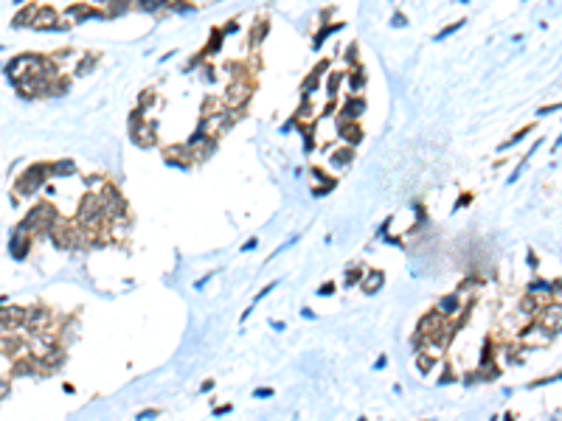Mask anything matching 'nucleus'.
Wrapping results in <instances>:
<instances>
[{
	"label": "nucleus",
	"instance_id": "nucleus-26",
	"mask_svg": "<svg viewBox=\"0 0 562 421\" xmlns=\"http://www.w3.org/2000/svg\"><path fill=\"white\" fill-rule=\"evenodd\" d=\"M53 171H57V174H70V171H73V163H62V166L53 168Z\"/></svg>",
	"mask_w": 562,
	"mask_h": 421
},
{
	"label": "nucleus",
	"instance_id": "nucleus-7",
	"mask_svg": "<svg viewBox=\"0 0 562 421\" xmlns=\"http://www.w3.org/2000/svg\"><path fill=\"white\" fill-rule=\"evenodd\" d=\"M416 362H419V374H430V371L436 368V357H430V354H424V351L416 354Z\"/></svg>",
	"mask_w": 562,
	"mask_h": 421
},
{
	"label": "nucleus",
	"instance_id": "nucleus-22",
	"mask_svg": "<svg viewBox=\"0 0 562 421\" xmlns=\"http://www.w3.org/2000/svg\"><path fill=\"white\" fill-rule=\"evenodd\" d=\"M388 365V354H380V357H377V362H374V371H382Z\"/></svg>",
	"mask_w": 562,
	"mask_h": 421
},
{
	"label": "nucleus",
	"instance_id": "nucleus-6",
	"mask_svg": "<svg viewBox=\"0 0 562 421\" xmlns=\"http://www.w3.org/2000/svg\"><path fill=\"white\" fill-rule=\"evenodd\" d=\"M222 37H225V34L219 31V28H214V31H211V40H208L205 51H202V56H211V53H219V51H222Z\"/></svg>",
	"mask_w": 562,
	"mask_h": 421
},
{
	"label": "nucleus",
	"instance_id": "nucleus-29",
	"mask_svg": "<svg viewBox=\"0 0 562 421\" xmlns=\"http://www.w3.org/2000/svg\"><path fill=\"white\" fill-rule=\"evenodd\" d=\"M301 317H307V320H315V312H312V309H301Z\"/></svg>",
	"mask_w": 562,
	"mask_h": 421
},
{
	"label": "nucleus",
	"instance_id": "nucleus-24",
	"mask_svg": "<svg viewBox=\"0 0 562 421\" xmlns=\"http://www.w3.org/2000/svg\"><path fill=\"white\" fill-rule=\"evenodd\" d=\"M346 62H351V65L357 62V45H351L349 51H346Z\"/></svg>",
	"mask_w": 562,
	"mask_h": 421
},
{
	"label": "nucleus",
	"instance_id": "nucleus-8",
	"mask_svg": "<svg viewBox=\"0 0 562 421\" xmlns=\"http://www.w3.org/2000/svg\"><path fill=\"white\" fill-rule=\"evenodd\" d=\"M458 309V295H447V298L439 300V312L441 315H453Z\"/></svg>",
	"mask_w": 562,
	"mask_h": 421
},
{
	"label": "nucleus",
	"instance_id": "nucleus-4",
	"mask_svg": "<svg viewBox=\"0 0 562 421\" xmlns=\"http://www.w3.org/2000/svg\"><path fill=\"white\" fill-rule=\"evenodd\" d=\"M382 284H385V275H382L380 270H371V273H366V278H363V292L377 295L382 290Z\"/></svg>",
	"mask_w": 562,
	"mask_h": 421
},
{
	"label": "nucleus",
	"instance_id": "nucleus-30",
	"mask_svg": "<svg viewBox=\"0 0 562 421\" xmlns=\"http://www.w3.org/2000/svg\"><path fill=\"white\" fill-rule=\"evenodd\" d=\"M357 421H368V418H366V416H360V418H357Z\"/></svg>",
	"mask_w": 562,
	"mask_h": 421
},
{
	"label": "nucleus",
	"instance_id": "nucleus-14",
	"mask_svg": "<svg viewBox=\"0 0 562 421\" xmlns=\"http://www.w3.org/2000/svg\"><path fill=\"white\" fill-rule=\"evenodd\" d=\"M340 82H343V73H332V76H329V90H326V93L332 95V99H334V95H338V87H340Z\"/></svg>",
	"mask_w": 562,
	"mask_h": 421
},
{
	"label": "nucleus",
	"instance_id": "nucleus-31",
	"mask_svg": "<svg viewBox=\"0 0 562 421\" xmlns=\"http://www.w3.org/2000/svg\"><path fill=\"white\" fill-rule=\"evenodd\" d=\"M424 421H436V418H424Z\"/></svg>",
	"mask_w": 562,
	"mask_h": 421
},
{
	"label": "nucleus",
	"instance_id": "nucleus-13",
	"mask_svg": "<svg viewBox=\"0 0 562 421\" xmlns=\"http://www.w3.org/2000/svg\"><path fill=\"white\" fill-rule=\"evenodd\" d=\"M267 37V23H256L253 34H250V45H256V42H261Z\"/></svg>",
	"mask_w": 562,
	"mask_h": 421
},
{
	"label": "nucleus",
	"instance_id": "nucleus-3",
	"mask_svg": "<svg viewBox=\"0 0 562 421\" xmlns=\"http://www.w3.org/2000/svg\"><path fill=\"white\" fill-rule=\"evenodd\" d=\"M363 112H366V101H363L360 95H351V99L343 104V116H340V118H346V121H354V118H360Z\"/></svg>",
	"mask_w": 562,
	"mask_h": 421
},
{
	"label": "nucleus",
	"instance_id": "nucleus-16",
	"mask_svg": "<svg viewBox=\"0 0 562 421\" xmlns=\"http://www.w3.org/2000/svg\"><path fill=\"white\" fill-rule=\"evenodd\" d=\"M461 26H464V23H450V26H447L444 31H439V34H436V40H444V37H450V34H453V31H458Z\"/></svg>",
	"mask_w": 562,
	"mask_h": 421
},
{
	"label": "nucleus",
	"instance_id": "nucleus-10",
	"mask_svg": "<svg viewBox=\"0 0 562 421\" xmlns=\"http://www.w3.org/2000/svg\"><path fill=\"white\" fill-rule=\"evenodd\" d=\"M343 28V23H334V26H329V28H321L318 34H315V51H318L321 45H324V40L329 37V34H334V31H340Z\"/></svg>",
	"mask_w": 562,
	"mask_h": 421
},
{
	"label": "nucleus",
	"instance_id": "nucleus-5",
	"mask_svg": "<svg viewBox=\"0 0 562 421\" xmlns=\"http://www.w3.org/2000/svg\"><path fill=\"white\" fill-rule=\"evenodd\" d=\"M546 329H551V334L554 332H559L562 329V306H551V309L546 312Z\"/></svg>",
	"mask_w": 562,
	"mask_h": 421
},
{
	"label": "nucleus",
	"instance_id": "nucleus-2",
	"mask_svg": "<svg viewBox=\"0 0 562 421\" xmlns=\"http://www.w3.org/2000/svg\"><path fill=\"white\" fill-rule=\"evenodd\" d=\"M338 135L343 138L346 143H351V146L363 141V129L354 121H346V118H340V121H338Z\"/></svg>",
	"mask_w": 562,
	"mask_h": 421
},
{
	"label": "nucleus",
	"instance_id": "nucleus-21",
	"mask_svg": "<svg viewBox=\"0 0 562 421\" xmlns=\"http://www.w3.org/2000/svg\"><path fill=\"white\" fill-rule=\"evenodd\" d=\"M214 388H217V382H214V379H205V382L200 385V393H211Z\"/></svg>",
	"mask_w": 562,
	"mask_h": 421
},
{
	"label": "nucleus",
	"instance_id": "nucleus-11",
	"mask_svg": "<svg viewBox=\"0 0 562 421\" xmlns=\"http://www.w3.org/2000/svg\"><path fill=\"white\" fill-rule=\"evenodd\" d=\"M363 278H366V273H363V270H349V273H346V286H357V284H363Z\"/></svg>",
	"mask_w": 562,
	"mask_h": 421
},
{
	"label": "nucleus",
	"instance_id": "nucleus-19",
	"mask_svg": "<svg viewBox=\"0 0 562 421\" xmlns=\"http://www.w3.org/2000/svg\"><path fill=\"white\" fill-rule=\"evenodd\" d=\"M332 292H334V284H332V281H326L324 286H318V295H321V298H329Z\"/></svg>",
	"mask_w": 562,
	"mask_h": 421
},
{
	"label": "nucleus",
	"instance_id": "nucleus-1",
	"mask_svg": "<svg viewBox=\"0 0 562 421\" xmlns=\"http://www.w3.org/2000/svg\"><path fill=\"white\" fill-rule=\"evenodd\" d=\"M248 99H250V84L245 79H236V82L228 84V90H225V101H228L231 107H242Z\"/></svg>",
	"mask_w": 562,
	"mask_h": 421
},
{
	"label": "nucleus",
	"instance_id": "nucleus-28",
	"mask_svg": "<svg viewBox=\"0 0 562 421\" xmlns=\"http://www.w3.org/2000/svg\"><path fill=\"white\" fill-rule=\"evenodd\" d=\"M236 28H239V23H236V20H231V23H228V26H225V28H222V34H234V31H236Z\"/></svg>",
	"mask_w": 562,
	"mask_h": 421
},
{
	"label": "nucleus",
	"instance_id": "nucleus-9",
	"mask_svg": "<svg viewBox=\"0 0 562 421\" xmlns=\"http://www.w3.org/2000/svg\"><path fill=\"white\" fill-rule=\"evenodd\" d=\"M363 84H366V76H363V68H354V73H351V79H349V90H351V93H360V90H363Z\"/></svg>",
	"mask_w": 562,
	"mask_h": 421
},
{
	"label": "nucleus",
	"instance_id": "nucleus-17",
	"mask_svg": "<svg viewBox=\"0 0 562 421\" xmlns=\"http://www.w3.org/2000/svg\"><path fill=\"white\" fill-rule=\"evenodd\" d=\"M273 393H276L273 388H256V390H253V399H270Z\"/></svg>",
	"mask_w": 562,
	"mask_h": 421
},
{
	"label": "nucleus",
	"instance_id": "nucleus-15",
	"mask_svg": "<svg viewBox=\"0 0 562 421\" xmlns=\"http://www.w3.org/2000/svg\"><path fill=\"white\" fill-rule=\"evenodd\" d=\"M158 416H160V410H158V407H152V410H141L138 416H135V421H152Z\"/></svg>",
	"mask_w": 562,
	"mask_h": 421
},
{
	"label": "nucleus",
	"instance_id": "nucleus-25",
	"mask_svg": "<svg viewBox=\"0 0 562 421\" xmlns=\"http://www.w3.org/2000/svg\"><path fill=\"white\" fill-rule=\"evenodd\" d=\"M9 390H11V385L6 382V379H0V399H6V396H9Z\"/></svg>",
	"mask_w": 562,
	"mask_h": 421
},
{
	"label": "nucleus",
	"instance_id": "nucleus-27",
	"mask_svg": "<svg viewBox=\"0 0 562 421\" xmlns=\"http://www.w3.org/2000/svg\"><path fill=\"white\" fill-rule=\"evenodd\" d=\"M256 244H259V239H256V236H250V239H248V242H245V247H242V253H248V250H253V247H256Z\"/></svg>",
	"mask_w": 562,
	"mask_h": 421
},
{
	"label": "nucleus",
	"instance_id": "nucleus-18",
	"mask_svg": "<svg viewBox=\"0 0 562 421\" xmlns=\"http://www.w3.org/2000/svg\"><path fill=\"white\" fill-rule=\"evenodd\" d=\"M453 379H456V374H453V371H450V365H447V368H444V374L439 376V382H436V385H450Z\"/></svg>",
	"mask_w": 562,
	"mask_h": 421
},
{
	"label": "nucleus",
	"instance_id": "nucleus-12",
	"mask_svg": "<svg viewBox=\"0 0 562 421\" xmlns=\"http://www.w3.org/2000/svg\"><path fill=\"white\" fill-rule=\"evenodd\" d=\"M332 163L334 166H349L351 163V149H340V152L332 155Z\"/></svg>",
	"mask_w": 562,
	"mask_h": 421
},
{
	"label": "nucleus",
	"instance_id": "nucleus-23",
	"mask_svg": "<svg viewBox=\"0 0 562 421\" xmlns=\"http://www.w3.org/2000/svg\"><path fill=\"white\" fill-rule=\"evenodd\" d=\"M231 410H234V405H219L217 410H214V416H228Z\"/></svg>",
	"mask_w": 562,
	"mask_h": 421
},
{
	"label": "nucleus",
	"instance_id": "nucleus-20",
	"mask_svg": "<svg viewBox=\"0 0 562 421\" xmlns=\"http://www.w3.org/2000/svg\"><path fill=\"white\" fill-rule=\"evenodd\" d=\"M273 290H276V281H270V284H267V286H265V290H261L259 295H256V300H253V303H259V300H261V298H265V295H270Z\"/></svg>",
	"mask_w": 562,
	"mask_h": 421
}]
</instances>
